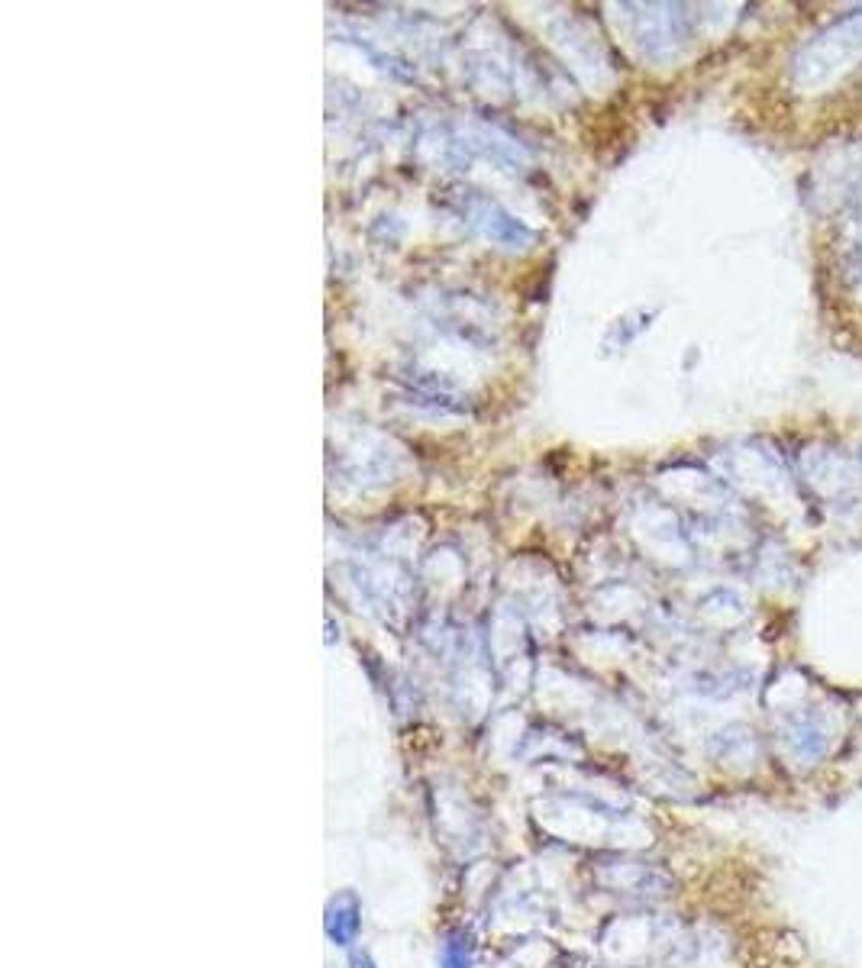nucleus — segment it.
<instances>
[{"label":"nucleus","instance_id":"obj_1","mask_svg":"<svg viewBox=\"0 0 862 968\" xmlns=\"http://www.w3.org/2000/svg\"><path fill=\"white\" fill-rule=\"evenodd\" d=\"M324 933L339 949H352V943L359 939V933H362V897L352 888H342V892H337L327 900Z\"/></svg>","mask_w":862,"mask_h":968},{"label":"nucleus","instance_id":"obj_2","mask_svg":"<svg viewBox=\"0 0 862 968\" xmlns=\"http://www.w3.org/2000/svg\"><path fill=\"white\" fill-rule=\"evenodd\" d=\"M475 966V943L469 930L447 933L440 946V968H472Z\"/></svg>","mask_w":862,"mask_h":968},{"label":"nucleus","instance_id":"obj_3","mask_svg":"<svg viewBox=\"0 0 862 968\" xmlns=\"http://www.w3.org/2000/svg\"><path fill=\"white\" fill-rule=\"evenodd\" d=\"M349 968H378L369 949H349Z\"/></svg>","mask_w":862,"mask_h":968}]
</instances>
